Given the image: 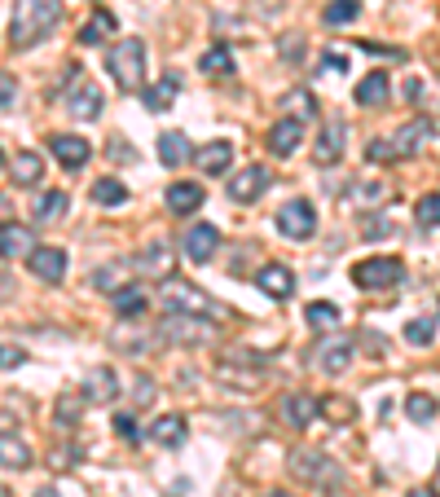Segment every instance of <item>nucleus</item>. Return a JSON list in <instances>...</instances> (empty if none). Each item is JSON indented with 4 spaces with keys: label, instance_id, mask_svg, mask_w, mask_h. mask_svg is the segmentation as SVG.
I'll use <instances>...</instances> for the list:
<instances>
[{
    "label": "nucleus",
    "instance_id": "2f4dec72",
    "mask_svg": "<svg viewBox=\"0 0 440 497\" xmlns=\"http://www.w3.org/2000/svg\"><path fill=\"white\" fill-rule=\"evenodd\" d=\"M304 317H308L313 331H335L339 326V308L331 304V299H313V304L304 308Z\"/></svg>",
    "mask_w": 440,
    "mask_h": 497
},
{
    "label": "nucleus",
    "instance_id": "bf43d9fd",
    "mask_svg": "<svg viewBox=\"0 0 440 497\" xmlns=\"http://www.w3.org/2000/svg\"><path fill=\"white\" fill-rule=\"evenodd\" d=\"M0 167H5V155H0Z\"/></svg>",
    "mask_w": 440,
    "mask_h": 497
},
{
    "label": "nucleus",
    "instance_id": "4d7b16f0",
    "mask_svg": "<svg viewBox=\"0 0 440 497\" xmlns=\"http://www.w3.org/2000/svg\"><path fill=\"white\" fill-rule=\"evenodd\" d=\"M265 497H291V493H282V489H273V493H265Z\"/></svg>",
    "mask_w": 440,
    "mask_h": 497
},
{
    "label": "nucleus",
    "instance_id": "79ce46f5",
    "mask_svg": "<svg viewBox=\"0 0 440 497\" xmlns=\"http://www.w3.org/2000/svg\"><path fill=\"white\" fill-rule=\"evenodd\" d=\"M366 164H397L392 141H370V145H366Z\"/></svg>",
    "mask_w": 440,
    "mask_h": 497
},
{
    "label": "nucleus",
    "instance_id": "f257e3e1",
    "mask_svg": "<svg viewBox=\"0 0 440 497\" xmlns=\"http://www.w3.org/2000/svg\"><path fill=\"white\" fill-rule=\"evenodd\" d=\"M159 308H164V313H176V317H199V322H234V313H229L220 299H211L207 291H199V286H185V282H176V277H168V282L159 286Z\"/></svg>",
    "mask_w": 440,
    "mask_h": 497
},
{
    "label": "nucleus",
    "instance_id": "bb28decb",
    "mask_svg": "<svg viewBox=\"0 0 440 497\" xmlns=\"http://www.w3.org/2000/svg\"><path fill=\"white\" fill-rule=\"evenodd\" d=\"M388 93H392V89H388V75H383V70H370V75H366V80L352 89L357 106H383V101H388Z\"/></svg>",
    "mask_w": 440,
    "mask_h": 497
},
{
    "label": "nucleus",
    "instance_id": "7ed1b4c3",
    "mask_svg": "<svg viewBox=\"0 0 440 497\" xmlns=\"http://www.w3.org/2000/svg\"><path fill=\"white\" fill-rule=\"evenodd\" d=\"M106 70L115 75L119 93H145V44L136 35L115 40L106 53Z\"/></svg>",
    "mask_w": 440,
    "mask_h": 497
},
{
    "label": "nucleus",
    "instance_id": "c756f323",
    "mask_svg": "<svg viewBox=\"0 0 440 497\" xmlns=\"http://www.w3.org/2000/svg\"><path fill=\"white\" fill-rule=\"evenodd\" d=\"M124 282H128V265H124V260L93 268V286H98L102 295H119V286H124Z\"/></svg>",
    "mask_w": 440,
    "mask_h": 497
},
{
    "label": "nucleus",
    "instance_id": "f8f14e48",
    "mask_svg": "<svg viewBox=\"0 0 440 497\" xmlns=\"http://www.w3.org/2000/svg\"><path fill=\"white\" fill-rule=\"evenodd\" d=\"M67 110L75 119H98L102 115V89L93 80H75L67 93Z\"/></svg>",
    "mask_w": 440,
    "mask_h": 497
},
{
    "label": "nucleus",
    "instance_id": "9b49d317",
    "mask_svg": "<svg viewBox=\"0 0 440 497\" xmlns=\"http://www.w3.org/2000/svg\"><path fill=\"white\" fill-rule=\"evenodd\" d=\"M84 405H110V400L119 397V374L115 370H106V365H98V370H89L84 374Z\"/></svg>",
    "mask_w": 440,
    "mask_h": 497
},
{
    "label": "nucleus",
    "instance_id": "9d476101",
    "mask_svg": "<svg viewBox=\"0 0 440 497\" xmlns=\"http://www.w3.org/2000/svg\"><path fill=\"white\" fill-rule=\"evenodd\" d=\"M265 145H269L273 159H291V155L304 145V124H300V119H277L269 128V141H265Z\"/></svg>",
    "mask_w": 440,
    "mask_h": 497
},
{
    "label": "nucleus",
    "instance_id": "e433bc0d",
    "mask_svg": "<svg viewBox=\"0 0 440 497\" xmlns=\"http://www.w3.org/2000/svg\"><path fill=\"white\" fill-rule=\"evenodd\" d=\"M357 14H361V0H331L322 18H326V27H343V23H352Z\"/></svg>",
    "mask_w": 440,
    "mask_h": 497
},
{
    "label": "nucleus",
    "instance_id": "c9c22d12",
    "mask_svg": "<svg viewBox=\"0 0 440 497\" xmlns=\"http://www.w3.org/2000/svg\"><path fill=\"white\" fill-rule=\"evenodd\" d=\"M406 414L414 418V423H432V418H436V397H427V392H409Z\"/></svg>",
    "mask_w": 440,
    "mask_h": 497
},
{
    "label": "nucleus",
    "instance_id": "f3484780",
    "mask_svg": "<svg viewBox=\"0 0 440 497\" xmlns=\"http://www.w3.org/2000/svg\"><path fill=\"white\" fill-rule=\"evenodd\" d=\"M317 414H322V405L308 397V392H286V397H282V418H286V427H313Z\"/></svg>",
    "mask_w": 440,
    "mask_h": 497
},
{
    "label": "nucleus",
    "instance_id": "09e8293b",
    "mask_svg": "<svg viewBox=\"0 0 440 497\" xmlns=\"http://www.w3.org/2000/svg\"><path fill=\"white\" fill-rule=\"evenodd\" d=\"M343 70H348V58H343V53H326V58H322V75H343Z\"/></svg>",
    "mask_w": 440,
    "mask_h": 497
},
{
    "label": "nucleus",
    "instance_id": "20e7f679",
    "mask_svg": "<svg viewBox=\"0 0 440 497\" xmlns=\"http://www.w3.org/2000/svg\"><path fill=\"white\" fill-rule=\"evenodd\" d=\"M401 277H406V265H401L397 256H370V260L352 265V282H357L361 291H388V286H401Z\"/></svg>",
    "mask_w": 440,
    "mask_h": 497
},
{
    "label": "nucleus",
    "instance_id": "0eeeda50",
    "mask_svg": "<svg viewBox=\"0 0 440 497\" xmlns=\"http://www.w3.org/2000/svg\"><path fill=\"white\" fill-rule=\"evenodd\" d=\"M291 471H295L300 480H308V484H331V480H339L335 463H331L326 454H317V449H300V454H291Z\"/></svg>",
    "mask_w": 440,
    "mask_h": 497
},
{
    "label": "nucleus",
    "instance_id": "473e14b6",
    "mask_svg": "<svg viewBox=\"0 0 440 497\" xmlns=\"http://www.w3.org/2000/svg\"><path fill=\"white\" fill-rule=\"evenodd\" d=\"M282 110H291L286 119H300V124H304V119H313V115H317V101H313V93H308V89H291V93L282 98Z\"/></svg>",
    "mask_w": 440,
    "mask_h": 497
},
{
    "label": "nucleus",
    "instance_id": "5701e85b",
    "mask_svg": "<svg viewBox=\"0 0 440 497\" xmlns=\"http://www.w3.org/2000/svg\"><path fill=\"white\" fill-rule=\"evenodd\" d=\"M343 136H348V128H343V124H326V128H322V136H317L313 159H317L322 167L339 164V155H343Z\"/></svg>",
    "mask_w": 440,
    "mask_h": 497
},
{
    "label": "nucleus",
    "instance_id": "1a4fd4ad",
    "mask_svg": "<svg viewBox=\"0 0 440 497\" xmlns=\"http://www.w3.org/2000/svg\"><path fill=\"white\" fill-rule=\"evenodd\" d=\"M27 265L40 282H49V286H58L62 277H67V251L62 247H35L32 256H27Z\"/></svg>",
    "mask_w": 440,
    "mask_h": 497
},
{
    "label": "nucleus",
    "instance_id": "39448f33",
    "mask_svg": "<svg viewBox=\"0 0 440 497\" xmlns=\"http://www.w3.org/2000/svg\"><path fill=\"white\" fill-rule=\"evenodd\" d=\"M277 230L286 233L291 242H308V238L317 233V207L308 199H291L277 211Z\"/></svg>",
    "mask_w": 440,
    "mask_h": 497
},
{
    "label": "nucleus",
    "instance_id": "4c0bfd02",
    "mask_svg": "<svg viewBox=\"0 0 440 497\" xmlns=\"http://www.w3.org/2000/svg\"><path fill=\"white\" fill-rule=\"evenodd\" d=\"M199 70H203V75H229V70H234V53H229L225 44H220V49H207Z\"/></svg>",
    "mask_w": 440,
    "mask_h": 497
},
{
    "label": "nucleus",
    "instance_id": "cd10ccee",
    "mask_svg": "<svg viewBox=\"0 0 440 497\" xmlns=\"http://www.w3.org/2000/svg\"><path fill=\"white\" fill-rule=\"evenodd\" d=\"M176 93H181V75H164L154 89H145L141 98H145V110H172V101H176Z\"/></svg>",
    "mask_w": 440,
    "mask_h": 497
},
{
    "label": "nucleus",
    "instance_id": "58836bf2",
    "mask_svg": "<svg viewBox=\"0 0 440 497\" xmlns=\"http://www.w3.org/2000/svg\"><path fill=\"white\" fill-rule=\"evenodd\" d=\"M115 308H119V317H128V322H133V317L145 313V295H141L136 286H124V291L115 295Z\"/></svg>",
    "mask_w": 440,
    "mask_h": 497
},
{
    "label": "nucleus",
    "instance_id": "603ef678",
    "mask_svg": "<svg viewBox=\"0 0 440 497\" xmlns=\"http://www.w3.org/2000/svg\"><path fill=\"white\" fill-rule=\"evenodd\" d=\"M9 299H14V277L0 273V304H9Z\"/></svg>",
    "mask_w": 440,
    "mask_h": 497
},
{
    "label": "nucleus",
    "instance_id": "864d4df0",
    "mask_svg": "<svg viewBox=\"0 0 440 497\" xmlns=\"http://www.w3.org/2000/svg\"><path fill=\"white\" fill-rule=\"evenodd\" d=\"M366 238H383V233H388V225H383V220H366Z\"/></svg>",
    "mask_w": 440,
    "mask_h": 497
},
{
    "label": "nucleus",
    "instance_id": "412c9836",
    "mask_svg": "<svg viewBox=\"0 0 440 497\" xmlns=\"http://www.w3.org/2000/svg\"><path fill=\"white\" fill-rule=\"evenodd\" d=\"M256 286H260L269 299H291V291H295V273L286 265H265L256 273Z\"/></svg>",
    "mask_w": 440,
    "mask_h": 497
},
{
    "label": "nucleus",
    "instance_id": "13d9d810",
    "mask_svg": "<svg viewBox=\"0 0 440 497\" xmlns=\"http://www.w3.org/2000/svg\"><path fill=\"white\" fill-rule=\"evenodd\" d=\"M0 497H9V489H5V484H0Z\"/></svg>",
    "mask_w": 440,
    "mask_h": 497
},
{
    "label": "nucleus",
    "instance_id": "72a5a7b5",
    "mask_svg": "<svg viewBox=\"0 0 440 497\" xmlns=\"http://www.w3.org/2000/svg\"><path fill=\"white\" fill-rule=\"evenodd\" d=\"M115 32V14H106V9H98L93 14V23H84L80 27V44L89 49V44H102V35H110Z\"/></svg>",
    "mask_w": 440,
    "mask_h": 497
},
{
    "label": "nucleus",
    "instance_id": "a18cd8bd",
    "mask_svg": "<svg viewBox=\"0 0 440 497\" xmlns=\"http://www.w3.org/2000/svg\"><path fill=\"white\" fill-rule=\"evenodd\" d=\"M27 361V352L23 348H14V343H0V370H14V365Z\"/></svg>",
    "mask_w": 440,
    "mask_h": 497
},
{
    "label": "nucleus",
    "instance_id": "4468645a",
    "mask_svg": "<svg viewBox=\"0 0 440 497\" xmlns=\"http://www.w3.org/2000/svg\"><path fill=\"white\" fill-rule=\"evenodd\" d=\"M194 322H199V317H176V313H168V322L159 326V334L172 339V343H211L216 331H211V326H194Z\"/></svg>",
    "mask_w": 440,
    "mask_h": 497
},
{
    "label": "nucleus",
    "instance_id": "f03ea898",
    "mask_svg": "<svg viewBox=\"0 0 440 497\" xmlns=\"http://www.w3.org/2000/svg\"><path fill=\"white\" fill-rule=\"evenodd\" d=\"M58 18H62V0H18L14 5V23H9V44L14 49H32L58 27Z\"/></svg>",
    "mask_w": 440,
    "mask_h": 497
},
{
    "label": "nucleus",
    "instance_id": "393cba45",
    "mask_svg": "<svg viewBox=\"0 0 440 497\" xmlns=\"http://www.w3.org/2000/svg\"><path fill=\"white\" fill-rule=\"evenodd\" d=\"M0 466H5V471L32 466V445L18 440V436H9V431H0Z\"/></svg>",
    "mask_w": 440,
    "mask_h": 497
},
{
    "label": "nucleus",
    "instance_id": "b1692460",
    "mask_svg": "<svg viewBox=\"0 0 440 497\" xmlns=\"http://www.w3.org/2000/svg\"><path fill=\"white\" fill-rule=\"evenodd\" d=\"M133 268H141L145 277H172V251L164 242H154V247H145V251L136 256Z\"/></svg>",
    "mask_w": 440,
    "mask_h": 497
},
{
    "label": "nucleus",
    "instance_id": "a211bd4d",
    "mask_svg": "<svg viewBox=\"0 0 440 497\" xmlns=\"http://www.w3.org/2000/svg\"><path fill=\"white\" fill-rule=\"evenodd\" d=\"M49 145H53V159H58L62 167H70V172L84 167L89 164V155H93V145H89L84 136H75V133H58Z\"/></svg>",
    "mask_w": 440,
    "mask_h": 497
},
{
    "label": "nucleus",
    "instance_id": "aec40b11",
    "mask_svg": "<svg viewBox=\"0 0 440 497\" xmlns=\"http://www.w3.org/2000/svg\"><path fill=\"white\" fill-rule=\"evenodd\" d=\"M348 365H352V339L339 334V339H326V343L317 348V370H322V374H343Z\"/></svg>",
    "mask_w": 440,
    "mask_h": 497
},
{
    "label": "nucleus",
    "instance_id": "6e6552de",
    "mask_svg": "<svg viewBox=\"0 0 440 497\" xmlns=\"http://www.w3.org/2000/svg\"><path fill=\"white\" fill-rule=\"evenodd\" d=\"M35 247H40V242H35L32 225H18V220H5V225H0V260H18V256L27 260Z\"/></svg>",
    "mask_w": 440,
    "mask_h": 497
},
{
    "label": "nucleus",
    "instance_id": "2eb2a0df",
    "mask_svg": "<svg viewBox=\"0 0 440 497\" xmlns=\"http://www.w3.org/2000/svg\"><path fill=\"white\" fill-rule=\"evenodd\" d=\"M203 185H194V181H172L168 194H164V202H168L172 216H194L199 207H203Z\"/></svg>",
    "mask_w": 440,
    "mask_h": 497
},
{
    "label": "nucleus",
    "instance_id": "5fc2aeb1",
    "mask_svg": "<svg viewBox=\"0 0 440 497\" xmlns=\"http://www.w3.org/2000/svg\"><path fill=\"white\" fill-rule=\"evenodd\" d=\"M35 497H58V489H53V484H44V489H35Z\"/></svg>",
    "mask_w": 440,
    "mask_h": 497
},
{
    "label": "nucleus",
    "instance_id": "ea45409f",
    "mask_svg": "<svg viewBox=\"0 0 440 497\" xmlns=\"http://www.w3.org/2000/svg\"><path fill=\"white\" fill-rule=\"evenodd\" d=\"M414 216H418V225H423V230H436V225H440V190H436V194H423L418 207H414Z\"/></svg>",
    "mask_w": 440,
    "mask_h": 497
},
{
    "label": "nucleus",
    "instance_id": "f704fd0d",
    "mask_svg": "<svg viewBox=\"0 0 440 497\" xmlns=\"http://www.w3.org/2000/svg\"><path fill=\"white\" fill-rule=\"evenodd\" d=\"M93 202H102V207H119V202H128V190H124V181H115V176H102V181H93Z\"/></svg>",
    "mask_w": 440,
    "mask_h": 497
},
{
    "label": "nucleus",
    "instance_id": "ddd939ff",
    "mask_svg": "<svg viewBox=\"0 0 440 497\" xmlns=\"http://www.w3.org/2000/svg\"><path fill=\"white\" fill-rule=\"evenodd\" d=\"M432 136H436L432 119H409L406 128L392 136V150H397V159H406V155H418L423 145H432Z\"/></svg>",
    "mask_w": 440,
    "mask_h": 497
},
{
    "label": "nucleus",
    "instance_id": "6e6d98bb",
    "mask_svg": "<svg viewBox=\"0 0 440 497\" xmlns=\"http://www.w3.org/2000/svg\"><path fill=\"white\" fill-rule=\"evenodd\" d=\"M406 497H436L432 489H414V493H406Z\"/></svg>",
    "mask_w": 440,
    "mask_h": 497
},
{
    "label": "nucleus",
    "instance_id": "de8ad7c7",
    "mask_svg": "<svg viewBox=\"0 0 440 497\" xmlns=\"http://www.w3.org/2000/svg\"><path fill=\"white\" fill-rule=\"evenodd\" d=\"M18 98V84H14V75H0V110H9Z\"/></svg>",
    "mask_w": 440,
    "mask_h": 497
},
{
    "label": "nucleus",
    "instance_id": "dca6fc26",
    "mask_svg": "<svg viewBox=\"0 0 440 497\" xmlns=\"http://www.w3.org/2000/svg\"><path fill=\"white\" fill-rule=\"evenodd\" d=\"M216 251H220V230L216 225H194V230L185 233V260L207 265Z\"/></svg>",
    "mask_w": 440,
    "mask_h": 497
},
{
    "label": "nucleus",
    "instance_id": "a878e982",
    "mask_svg": "<svg viewBox=\"0 0 440 497\" xmlns=\"http://www.w3.org/2000/svg\"><path fill=\"white\" fill-rule=\"evenodd\" d=\"M9 172H14V181H18V185H27V190H32V185H40V176H44V159H40L35 150H18V155H14V164H9Z\"/></svg>",
    "mask_w": 440,
    "mask_h": 497
},
{
    "label": "nucleus",
    "instance_id": "a19ab883",
    "mask_svg": "<svg viewBox=\"0 0 440 497\" xmlns=\"http://www.w3.org/2000/svg\"><path fill=\"white\" fill-rule=\"evenodd\" d=\"M406 339L414 343V348H427L432 339H436V322H427V317H414L406 326Z\"/></svg>",
    "mask_w": 440,
    "mask_h": 497
},
{
    "label": "nucleus",
    "instance_id": "c03bdc74",
    "mask_svg": "<svg viewBox=\"0 0 440 497\" xmlns=\"http://www.w3.org/2000/svg\"><path fill=\"white\" fill-rule=\"evenodd\" d=\"M322 414H326V418H339V423H348V418H352V400H322Z\"/></svg>",
    "mask_w": 440,
    "mask_h": 497
},
{
    "label": "nucleus",
    "instance_id": "37998d69",
    "mask_svg": "<svg viewBox=\"0 0 440 497\" xmlns=\"http://www.w3.org/2000/svg\"><path fill=\"white\" fill-rule=\"evenodd\" d=\"M115 436H119V440H128V445H136V440H141V431H136L133 414H115Z\"/></svg>",
    "mask_w": 440,
    "mask_h": 497
},
{
    "label": "nucleus",
    "instance_id": "7c9ffc66",
    "mask_svg": "<svg viewBox=\"0 0 440 497\" xmlns=\"http://www.w3.org/2000/svg\"><path fill=\"white\" fill-rule=\"evenodd\" d=\"M67 207H70V199L62 190H44V194L35 199V220H44V225H49V220H62Z\"/></svg>",
    "mask_w": 440,
    "mask_h": 497
},
{
    "label": "nucleus",
    "instance_id": "c85d7f7f",
    "mask_svg": "<svg viewBox=\"0 0 440 497\" xmlns=\"http://www.w3.org/2000/svg\"><path fill=\"white\" fill-rule=\"evenodd\" d=\"M185 159H190V141H185V133H164L159 136V164L181 167Z\"/></svg>",
    "mask_w": 440,
    "mask_h": 497
},
{
    "label": "nucleus",
    "instance_id": "8fccbe9b",
    "mask_svg": "<svg viewBox=\"0 0 440 497\" xmlns=\"http://www.w3.org/2000/svg\"><path fill=\"white\" fill-rule=\"evenodd\" d=\"M150 392H154V383H150V379L141 374V379H136V392H133V400H136V405H145V400H150Z\"/></svg>",
    "mask_w": 440,
    "mask_h": 497
},
{
    "label": "nucleus",
    "instance_id": "423d86ee",
    "mask_svg": "<svg viewBox=\"0 0 440 497\" xmlns=\"http://www.w3.org/2000/svg\"><path fill=\"white\" fill-rule=\"evenodd\" d=\"M269 185H273V172H269V167H265V164H251V167H242V172H234L225 190H229V199H234V202H242V207H247V202L260 199Z\"/></svg>",
    "mask_w": 440,
    "mask_h": 497
},
{
    "label": "nucleus",
    "instance_id": "4be33fe9",
    "mask_svg": "<svg viewBox=\"0 0 440 497\" xmlns=\"http://www.w3.org/2000/svg\"><path fill=\"white\" fill-rule=\"evenodd\" d=\"M229 159H234V145L229 141H207L194 150V167L207 172V176H220V172H229Z\"/></svg>",
    "mask_w": 440,
    "mask_h": 497
},
{
    "label": "nucleus",
    "instance_id": "49530a36",
    "mask_svg": "<svg viewBox=\"0 0 440 497\" xmlns=\"http://www.w3.org/2000/svg\"><path fill=\"white\" fill-rule=\"evenodd\" d=\"M282 58H286V62H300V58H304V40H300V35H286V40H282Z\"/></svg>",
    "mask_w": 440,
    "mask_h": 497
},
{
    "label": "nucleus",
    "instance_id": "6ab92c4d",
    "mask_svg": "<svg viewBox=\"0 0 440 497\" xmlns=\"http://www.w3.org/2000/svg\"><path fill=\"white\" fill-rule=\"evenodd\" d=\"M185 436H190L185 414H159V418L150 423V440H154L159 449H176V445H185Z\"/></svg>",
    "mask_w": 440,
    "mask_h": 497
},
{
    "label": "nucleus",
    "instance_id": "3c124183",
    "mask_svg": "<svg viewBox=\"0 0 440 497\" xmlns=\"http://www.w3.org/2000/svg\"><path fill=\"white\" fill-rule=\"evenodd\" d=\"M110 159H124V164H128V159H133L128 141H110Z\"/></svg>",
    "mask_w": 440,
    "mask_h": 497
}]
</instances>
